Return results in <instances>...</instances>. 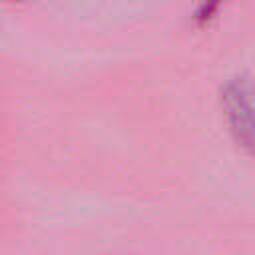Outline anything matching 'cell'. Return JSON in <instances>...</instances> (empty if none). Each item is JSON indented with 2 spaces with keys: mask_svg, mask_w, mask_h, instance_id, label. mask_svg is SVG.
I'll list each match as a JSON object with an SVG mask.
<instances>
[{
  "mask_svg": "<svg viewBox=\"0 0 255 255\" xmlns=\"http://www.w3.org/2000/svg\"><path fill=\"white\" fill-rule=\"evenodd\" d=\"M221 108L237 143L255 157V84L247 76L229 78L221 86Z\"/></svg>",
  "mask_w": 255,
  "mask_h": 255,
  "instance_id": "cell-1",
  "label": "cell"
}]
</instances>
